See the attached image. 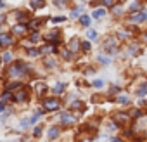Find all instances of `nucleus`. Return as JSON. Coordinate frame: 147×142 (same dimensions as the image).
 Wrapping results in <instances>:
<instances>
[{"label": "nucleus", "mask_w": 147, "mask_h": 142, "mask_svg": "<svg viewBox=\"0 0 147 142\" xmlns=\"http://www.w3.org/2000/svg\"><path fill=\"white\" fill-rule=\"evenodd\" d=\"M24 75H28V69H26V66H24L21 61L14 62V64L7 69V76H11V78H19V76H24Z\"/></svg>", "instance_id": "nucleus-1"}, {"label": "nucleus", "mask_w": 147, "mask_h": 142, "mask_svg": "<svg viewBox=\"0 0 147 142\" xmlns=\"http://www.w3.org/2000/svg\"><path fill=\"white\" fill-rule=\"evenodd\" d=\"M102 49L109 54H116L118 50V37H109L104 43H102Z\"/></svg>", "instance_id": "nucleus-2"}, {"label": "nucleus", "mask_w": 147, "mask_h": 142, "mask_svg": "<svg viewBox=\"0 0 147 142\" xmlns=\"http://www.w3.org/2000/svg\"><path fill=\"white\" fill-rule=\"evenodd\" d=\"M61 108V101L55 99V97H49L43 101V109L45 111H57Z\"/></svg>", "instance_id": "nucleus-3"}, {"label": "nucleus", "mask_w": 147, "mask_h": 142, "mask_svg": "<svg viewBox=\"0 0 147 142\" xmlns=\"http://www.w3.org/2000/svg\"><path fill=\"white\" fill-rule=\"evenodd\" d=\"M114 120H116L118 126H128L131 121V116H130V113H116Z\"/></svg>", "instance_id": "nucleus-4"}, {"label": "nucleus", "mask_w": 147, "mask_h": 142, "mask_svg": "<svg viewBox=\"0 0 147 142\" xmlns=\"http://www.w3.org/2000/svg\"><path fill=\"white\" fill-rule=\"evenodd\" d=\"M28 99H30V92H28V89H24V87L14 95V101H16V102H26Z\"/></svg>", "instance_id": "nucleus-5"}, {"label": "nucleus", "mask_w": 147, "mask_h": 142, "mask_svg": "<svg viewBox=\"0 0 147 142\" xmlns=\"http://www.w3.org/2000/svg\"><path fill=\"white\" fill-rule=\"evenodd\" d=\"M47 40H49L50 43H54V45L61 43V31H59V30H54V31L47 33Z\"/></svg>", "instance_id": "nucleus-6"}, {"label": "nucleus", "mask_w": 147, "mask_h": 142, "mask_svg": "<svg viewBox=\"0 0 147 142\" xmlns=\"http://www.w3.org/2000/svg\"><path fill=\"white\" fill-rule=\"evenodd\" d=\"M61 123L66 125V126L75 125V123H76V116H73V114H69V113H62V116H61Z\"/></svg>", "instance_id": "nucleus-7"}, {"label": "nucleus", "mask_w": 147, "mask_h": 142, "mask_svg": "<svg viewBox=\"0 0 147 142\" xmlns=\"http://www.w3.org/2000/svg\"><path fill=\"white\" fill-rule=\"evenodd\" d=\"M12 43V37L7 33H0V47H9Z\"/></svg>", "instance_id": "nucleus-8"}, {"label": "nucleus", "mask_w": 147, "mask_h": 142, "mask_svg": "<svg viewBox=\"0 0 147 142\" xmlns=\"http://www.w3.org/2000/svg\"><path fill=\"white\" fill-rule=\"evenodd\" d=\"M45 90H47V83L45 82H35V92L38 95H43Z\"/></svg>", "instance_id": "nucleus-9"}, {"label": "nucleus", "mask_w": 147, "mask_h": 142, "mask_svg": "<svg viewBox=\"0 0 147 142\" xmlns=\"http://www.w3.org/2000/svg\"><path fill=\"white\" fill-rule=\"evenodd\" d=\"M26 30H28V26H26V24H16V26L12 28V31H14L16 35H21V37H23V35H26Z\"/></svg>", "instance_id": "nucleus-10"}, {"label": "nucleus", "mask_w": 147, "mask_h": 142, "mask_svg": "<svg viewBox=\"0 0 147 142\" xmlns=\"http://www.w3.org/2000/svg\"><path fill=\"white\" fill-rule=\"evenodd\" d=\"M59 133H61V128H59L57 125H54V126L49 128V139H57Z\"/></svg>", "instance_id": "nucleus-11"}, {"label": "nucleus", "mask_w": 147, "mask_h": 142, "mask_svg": "<svg viewBox=\"0 0 147 142\" xmlns=\"http://www.w3.org/2000/svg\"><path fill=\"white\" fill-rule=\"evenodd\" d=\"M128 21H130V23H142V21H145V19H144V14H142V12H137V14H131Z\"/></svg>", "instance_id": "nucleus-12"}, {"label": "nucleus", "mask_w": 147, "mask_h": 142, "mask_svg": "<svg viewBox=\"0 0 147 142\" xmlns=\"http://www.w3.org/2000/svg\"><path fill=\"white\" fill-rule=\"evenodd\" d=\"M78 49H80V40H78V38H73L71 43H69V50H71V54H73V52H78Z\"/></svg>", "instance_id": "nucleus-13"}, {"label": "nucleus", "mask_w": 147, "mask_h": 142, "mask_svg": "<svg viewBox=\"0 0 147 142\" xmlns=\"http://www.w3.org/2000/svg\"><path fill=\"white\" fill-rule=\"evenodd\" d=\"M102 16H106V9H104V7H102V9H95V11L92 12V18H94V19H100Z\"/></svg>", "instance_id": "nucleus-14"}, {"label": "nucleus", "mask_w": 147, "mask_h": 142, "mask_svg": "<svg viewBox=\"0 0 147 142\" xmlns=\"http://www.w3.org/2000/svg\"><path fill=\"white\" fill-rule=\"evenodd\" d=\"M116 101H118L119 104H130V102H131V99H130L126 94H121V95H118V97H116Z\"/></svg>", "instance_id": "nucleus-15"}, {"label": "nucleus", "mask_w": 147, "mask_h": 142, "mask_svg": "<svg viewBox=\"0 0 147 142\" xmlns=\"http://www.w3.org/2000/svg\"><path fill=\"white\" fill-rule=\"evenodd\" d=\"M64 90H66V83L57 82V83L54 85V92H55V94H61V92H64Z\"/></svg>", "instance_id": "nucleus-16"}, {"label": "nucleus", "mask_w": 147, "mask_h": 142, "mask_svg": "<svg viewBox=\"0 0 147 142\" xmlns=\"http://www.w3.org/2000/svg\"><path fill=\"white\" fill-rule=\"evenodd\" d=\"M80 23H82L83 26H88V24H90V16H88V14H82V16H80Z\"/></svg>", "instance_id": "nucleus-17"}, {"label": "nucleus", "mask_w": 147, "mask_h": 142, "mask_svg": "<svg viewBox=\"0 0 147 142\" xmlns=\"http://www.w3.org/2000/svg\"><path fill=\"white\" fill-rule=\"evenodd\" d=\"M43 23H45V19H36V21H31V23H30V28H31V30H36V28H38V26H42Z\"/></svg>", "instance_id": "nucleus-18"}, {"label": "nucleus", "mask_w": 147, "mask_h": 142, "mask_svg": "<svg viewBox=\"0 0 147 142\" xmlns=\"http://www.w3.org/2000/svg\"><path fill=\"white\" fill-rule=\"evenodd\" d=\"M71 108H73V109H80V111H83V109H85V104H83L82 101H75V102L71 104Z\"/></svg>", "instance_id": "nucleus-19"}, {"label": "nucleus", "mask_w": 147, "mask_h": 142, "mask_svg": "<svg viewBox=\"0 0 147 142\" xmlns=\"http://www.w3.org/2000/svg\"><path fill=\"white\" fill-rule=\"evenodd\" d=\"M140 7H142V4H140V2H133V4L130 5V12H131V14H137V11H138Z\"/></svg>", "instance_id": "nucleus-20"}, {"label": "nucleus", "mask_w": 147, "mask_h": 142, "mask_svg": "<svg viewBox=\"0 0 147 142\" xmlns=\"http://www.w3.org/2000/svg\"><path fill=\"white\" fill-rule=\"evenodd\" d=\"M42 52L38 50V49H28V55L30 57H36V55H40Z\"/></svg>", "instance_id": "nucleus-21"}, {"label": "nucleus", "mask_w": 147, "mask_h": 142, "mask_svg": "<svg viewBox=\"0 0 147 142\" xmlns=\"http://www.w3.org/2000/svg\"><path fill=\"white\" fill-rule=\"evenodd\" d=\"M61 55L64 59H71V50L69 49H61Z\"/></svg>", "instance_id": "nucleus-22"}, {"label": "nucleus", "mask_w": 147, "mask_h": 142, "mask_svg": "<svg viewBox=\"0 0 147 142\" xmlns=\"http://www.w3.org/2000/svg\"><path fill=\"white\" fill-rule=\"evenodd\" d=\"M87 37H88V40H95L97 38V31L95 30H88L87 31Z\"/></svg>", "instance_id": "nucleus-23"}, {"label": "nucleus", "mask_w": 147, "mask_h": 142, "mask_svg": "<svg viewBox=\"0 0 147 142\" xmlns=\"http://www.w3.org/2000/svg\"><path fill=\"white\" fill-rule=\"evenodd\" d=\"M45 66H47V68H55V61H54L52 57H47V59H45Z\"/></svg>", "instance_id": "nucleus-24"}, {"label": "nucleus", "mask_w": 147, "mask_h": 142, "mask_svg": "<svg viewBox=\"0 0 147 142\" xmlns=\"http://www.w3.org/2000/svg\"><path fill=\"white\" fill-rule=\"evenodd\" d=\"M82 49H83V52H90V49H92L90 42H82Z\"/></svg>", "instance_id": "nucleus-25"}, {"label": "nucleus", "mask_w": 147, "mask_h": 142, "mask_svg": "<svg viewBox=\"0 0 147 142\" xmlns=\"http://www.w3.org/2000/svg\"><path fill=\"white\" fill-rule=\"evenodd\" d=\"M18 87H21V82H12L9 87H7V92H11V90H14V89H18Z\"/></svg>", "instance_id": "nucleus-26"}, {"label": "nucleus", "mask_w": 147, "mask_h": 142, "mask_svg": "<svg viewBox=\"0 0 147 142\" xmlns=\"http://www.w3.org/2000/svg\"><path fill=\"white\" fill-rule=\"evenodd\" d=\"M2 61H4V62H11V61H12V54H11V52H5L4 57H2Z\"/></svg>", "instance_id": "nucleus-27"}, {"label": "nucleus", "mask_w": 147, "mask_h": 142, "mask_svg": "<svg viewBox=\"0 0 147 142\" xmlns=\"http://www.w3.org/2000/svg\"><path fill=\"white\" fill-rule=\"evenodd\" d=\"M130 116H131V118H140V116H142V111H140V109H133V111L130 113Z\"/></svg>", "instance_id": "nucleus-28"}, {"label": "nucleus", "mask_w": 147, "mask_h": 142, "mask_svg": "<svg viewBox=\"0 0 147 142\" xmlns=\"http://www.w3.org/2000/svg\"><path fill=\"white\" fill-rule=\"evenodd\" d=\"M30 123H31V120H23V121H21V123H19V126H21V128H23V130H26V128H28V126H30Z\"/></svg>", "instance_id": "nucleus-29"}, {"label": "nucleus", "mask_w": 147, "mask_h": 142, "mask_svg": "<svg viewBox=\"0 0 147 142\" xmlns=\"http://www.w3.org/2000/svg\"><path fill=\"white\" fill-rule=\"evenodd\" d=\"M145 94H147V85H142V89L137 92V95H138V97H144Z\"/></svg>", "instance_id": "nucleus-30"}, {"label": "nucleus", "mask_w": 147, "mask_h": 142, "mask_svg": "<svg viewBox=\"0 0 147 142\" xmlns=\"http://www.w3.org/2000/svg\"><path fill=\"white\" fill-rule=\"evenodd\" d=\"M137 52H138V47H137V45H130V47H128V54L133 55V54H137Z\"/></svg>", "instance_id": "nucleus-31"}, {"label": "nucleus", "mask_w": 147, "mask_h": 142, "mask_svg": "<svg viewBox=\"0 0 147 142\" xmlns=\"http://www.w3.org/2000/svg\"><path fill=\"white\" fill-rule=\"evenodd\" d=\"M38 40H40V35H38V33H33V35L30 37V42H31V43H35V42H38Z\"/></svg>", "instance_id": "nucleus-32"}, {"label": "nucleus", "mask_w": 147, "mask_h": 142, "mask_svg": "<svg viewBox=\"0 0 147 142\" xmlns=\"http://www.w3.org/2000/svg\"><path fill=\"white\" fill-rule=\"evenodd\" d=\"M43 5H45L43 2H31V7H33V9H40V7H43Z\"/></svg>", "instance_id": "nucleus-33"}, {"label": "nucleus", "mask_w": 147, "mask_h": 142, "mask_svg": "<svg viewBox=\"0 0 147 142\" xmlns=\"http://www.w3.org/2000/svg\"><path fill=\"white\" fill-rule=\"evenodd\" d=\"M52 50H54V49H52L50 45H45L43 49H40V52H42V54H47V52H52Z\"/></svg>", "instance_id": "nucleus-34"}, {"label": "nucleus", "mask_w": 147, "mask_h": 142, "mask_svg": "<svg viewBox=\"0 0 147 142\" xmlns=\"http://www.w3.org/2000/svg\"><path fill=\"white\" fill-rule=\"evenodd\" d=\"M92 85H94L95 89H100V87H104V82H102V80H95Z\"/></svg>", "instance_id": "nucleus-35"}, {"label": "nucleus", "mask_w": 147, "mask_h": 142, "mask_svg": "<svg viewBox=\"0 0 147 142\" xmlns=\"http://www.w3.org/2000/svg\"><path fill=\"white\" fill-rule=\"evenodd\" d=\"M99 61H100V62H104V64H109V62H111V59H109V57H106V55H100V57H99Z\"/></svg>", "instance_id": "nucleus-36"}, {"label": "nucleus", "mask_w": 147, "mask_h": 142, "mask_svg": "<svg viewBox=\"0 0 147 142\" xmlns=\"http://www.w3.org/2000/svg\"><path fill=\"white\" fill-rule=\"evenodd\" d=\"M33 135H35V137H40V135H42V126H36V128L33 130Z\"/></svg>", "instance_id": "nucleus-37"}, {"label": "nucleus", "mask_w": 147, "mask_h": 142, "mask_svg": "<svg viewBox=\"0 0 147 142\" xmlns=\"http://www.w3.org/2000/svg\"><path fill=\"white\" fill-rule=\"evenodd\" d=\"M107 130H109V132H114V130H116V125H114L113 121H109V123H107Z\"/></svg>", "instance_id": "nucleus-38"}, {"label": "nucleus", "mask_w": 147, "mask_h": 142, "mask_svg": "<svg viewBox=\"0 0 147 142\" xmlns=\"http://www.w3.org/2000/svg\"><path fill=\"white\" fill-rule=\"evenodd\" d=\"M102 5H107V7H113V5H114V0H106V2H102Z\"/></svg>", "instance_id": "nucleus-39"}, {"label": "nucleus", "mask_w": 147, "mask_h": 142, "mask_svg": "<svg viewBox=\"0 0 147 142\" xmlns=\"http://www.w3.org/2000/svg\"><path fill=\"white\" fill-rule=\"evenodd\" d=\"M2 97H4V101H9L12 95H11V92H5V94H2Z\"/></svg>", "instance_id": "nucleus-40"}, {"label": "nucleus", "mask_w": 147, "mask_h": 142, "mask_svg": "<svg viewBox=\"0 0 147 142\" xmlns=\"http://www.w3.org/2000/svg\"><path fill=\"white\" fill-rule=\"evenodd\" d=\"M52 21H54V23H64V18H54Z\"/></svg>", "instance_id": "nucleus-41"}, {"label": "nucleus", "mask_w": 147, "mask_h": 142, "mask_svg": "<svg viewBox=\"0 0 147 142\" xmlns=\"http://www.w3.org/2000/svg\"><path fill=\"white\" fill-rule=\"evenodd\" d=\"M4 108H5V104H4V102H0V113L4 111Z\"/></svg>", "instance_id": "nucleus-42"}, {"label": "nucleus", "mask_w": 147, "mask_h": 142, "mask_svg": "<svg viewBox=\"0 0 147 142\" xmlns=\"http://www.w3.org/2000/svg\"><path fill=\"white\" fill-rule=\"evenodd\" d=\"M113 142H123V140H121V139H118V137H116V139H113Z\"/></svg>", "instance_id": "nucleus-43"}, {"label": "nucleus", "mask_w": 147, "mask_h": 142, "mask_svg": "<svg viewBox=\"0 0 147 142\" xmlns=\"http://www.w3.org/2000/svg\"><path fill=\"white\" fill-rule=\"evenodd\" d=\"M145 108H147V101H145Z\"/></svg>", "instance_id": "nucleus-44"}]
</instances>
